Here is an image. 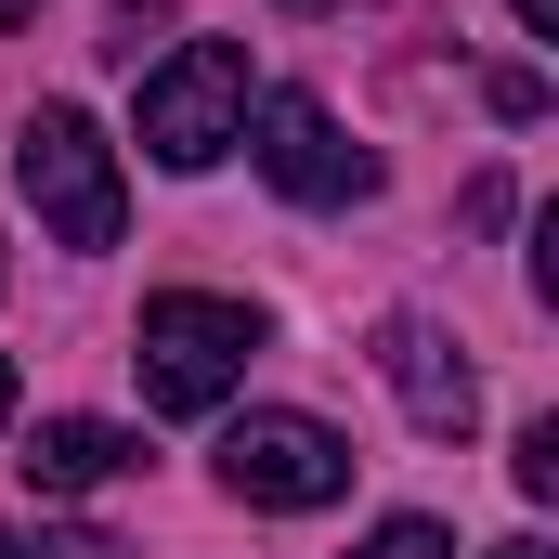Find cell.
<instances>
[{
	"mask_svg": "<svg viewBox=\"0 0 559 559\" xmlns=\"http://www.w3.org/2000/svg\"><path fill=\"white\" fill-rule=\"evenodd\" d=\"M248 352H261V312H248V299H195V286L143 299V325H131L143 404H169V417H209V404L248 378Z\"/></svg>",
	"mask_w": 559,
	"mask_h": 559,
	"instance_id": "6da1fadb",
	"label": "cell"
},
{
	"mask_svg": "<svg viewBox=\"0 0 559 559\" xmlns=\"http://www.w3.org/2000/svg\"><path fill=\"white\" fill-rule=\"evenodd\" d=\"M13 182H26V209L52 222V248H118V222H131L118 143L92 131L79 105H39V118L13 131Z\"/></svg>",
	"mask_w": 559,
	"mask_h": 559,
	"instance_id": "7a4b0ae2",
	"label": "cell"
},
{
	"mask_svg": "<svg viewBox=\"0 0 559 559\" xmlns=\"http://www.w3.org/2000/svg\"><path fill=\"white\" fill-rule=\"evenodd\" d=\"M222 143H248V52L235 39H182L169 66H143V156L156 169H209Z\"/></svg>",
	"mask_w": 559,
	"mask_h": 559,
	"instance_id": "3957f363",
	"label": "cell"
},
{
	"mask_svg": "<svg viewBox=\"0 0 559 559\" xmlns=\"http://www.w3.org/2000/svg\"><path fill=\"white\" fill-rule=\"evenodd\" d=\"M222 495L235 508H325V495H352V442L325 417H235L222 429Z\"/></svg>",
	"mask_w": 559,
	"mask_h": 559,
	"instance_id": "277c9868",
	"label": "cell"
},
{
	"mask_svg": "<svg viewBox=\"0 0 559 559\" xmlns=\"http://www.w3.org/2000/svg\"><path fill=\"white\" fill-rule=\"evenodd\" d=\"M261 182L299 209H352V195H378V156L338 143V118L312 92H261Z\"/></svg>",
	"mask_w": 559,
	"mask_h": 559,
	"instance_id": "5b68a950",
	"label": "cell"
},
{
	"mask_svg": "<svg viewBox=\"0 0 559 559\" xmlns=\"http://www.w3.org/2000/svg\"><path fill=\"white\" fill-rule=\"evenodd\" d=\"M378 378L404 391L417 429H468V417H481V378L455 365V338H442L429 312H391V325H378Z\"/></svg>",
	"mask_w": 559,
	"mask_h": 559,
	"instance_id": "8992f818",
	"label": "cell"
},
{
	"mask_svg": "<svg viewBox=\"0 0 559 559\" xmlns=\"http://www.w3.org/2000/svg\"><path fill=\"white\" fill-rule=\"evenodd\" d=\"M118 468H143V442L105 429V417H39V442H26V481L39 495H105Z\"/></svg>",
	"mask_w": 559,
	"mask_h": 559,
	"instance_id": "52a82bcc",
	"label": "cell"
},
{
	"mask_svg": "<svg viewBox=\"0 0 559 559\" xmlns=\"http://www.w3.org/2000/svg\"><path fill=\"white\" fill-rule=\"evenodd\" d=\"M0 559H131V547L92 521H0Z\"/></svg>",
	"mask_w": 559,
	"mask_h": 559,
	"instance_id": "ba28073f",
	"label": "cell"
},
{
	"mask_svg": "<svg viewBox=\"0 0 559 559\" xmlns=\"http://www.w3.org/2000/svg\"><path fill=\"white\" fill-rule=\"evenodd\" d=\"M352 559H455V534H442V521H378Z\"/></svg>",
	"mask_w": 559,
	"mask_h": 559,
	"instance_id": "9c48e42d",
	"label": "cell"
},
{
	"mask_svg": "<svg viewBox=\"0 0 559 559\" xmlns=\"http://www.w3.org/2000/svg\"><path fill=\"white\" fill-rule=\"evenodd\" d=\"M156 26H169L156 0H118V13H105V52H118V66H143V39H156Z\"/></svg>",
	"mask_w": 559,
	"mask_h": 559,
	"instance_id": "30bf717a",
	"label": "cell"
},
{
	"mask_svg": "<svg viewBox=\"0 0 559 559\" xmlns=\"http://www.w3.org/2000/svg\"><path fill=\"white\" fill-rule=\"evenodd\" d=\"M521 495H534V508H547V495H559V429H547V417L521 429Z\"/></svg>",
	"mask_w": 559,
	"mask_h": 559,
	"instance_id": "8fae6325",
	"label": "cell"
},
{
	"mask_svg": "<svg viewBox=\"0 0 559 559\" xmlns=\"http://www.w3.org/2000/svg\"><path fill=\"white\" fill-rule=\"evenodd\" d=\"M495 118H547V79L534 66H495Z\"/></svg>",
	"mask_w": 559,
	"mask_h": 559,
	"instance_id": "7c38bea8",
	"label": "cell"
},
{
	"mask_svg": "<svg viewBox=\"0 0 559 559\" xmlns=\"http://www.w3.org/2000/svg\"><path fill=\"white\" fill-rule=\"evenodd\" d=\"M508 13H521V26H534V39H559V0H508Z\"/></svg>",
	"mask_w": 559,
	"mask_h": 559,
	"instance_id": "4fadbf2b",
	"label": "cell"
},
{
	"mask_svg": "<svg viewBox=\"0 0 559 559\" xmlns=\"http://www.w3.org/2000/svg\"><path fill=\"white\" fill-rule=\"evenodd\" d=\"M26 13H39V0H0V39H13V26H26Z\"/></svg>",
	"mask_w": 559,
	"mask_h": 559,
	"instance_id": "5bb4252c",
	"label": "cell"
},
{
	"mask_svg": "<svg viewBox=\"0 0 559 559\" xmlns=\"http://www.w3.org/2000/svg\"><path fill=\"white\" fill-rule=\"evenodd\" d=\"M0 417H13V352H0Z\"/></svg>",
	"mask_w": 559,
	"mask_h": 559,
	"instance_id": "9a60e30c",
	"label": "cell"
},
{
	"mask_svg": "<svg viewBox=\"0 0 559 559\" xmlns=\"http://www.w3.org/2000/svg\"><path fill=\"white\" fill-rule=\"evenodd\" d=\"M495 559H547V547H534V534H521V547H495Z\"/></svg>",
	"mask_w": 559,
	"mask_h": 559,
	"instance_id": "2e32d148",
	"label": "cell"
},
{
	"mask_svg": "<svg viewBox=\"0 0 559 559\" xmlns=\"http://www.w3.org/2000/svg\"><path fill=\"white\" fill-rule=\"evenodd\" d=\"M286 13H338V0H286Z\"/></svg>",
	"mask_w": 559,
	"mask_h": 559,
	"instance_id": "e0dca14e",
	"label": "cell"
}]
</instances>
